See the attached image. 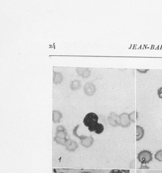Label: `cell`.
Instances as JSON below:
<instances>
[{
  "instance_id": "1",
  "label": "cell",
  "mask_w": 162,
  "mask_h": 173,
  "mask_svg": "<svg viewBox=\"0 0 162 173\" xmlns=\"http://www.w3.org/2000/svg\"><path fill=\"white\" fill-rule=\"evenodd\" d=\"M98 116L96 114L91 112L89 113L85 116L83 124L88 128L92 126L93 125L98 123Z\"/></svg>"
},
{
  "instance_id": "2",
  "label": "cell",
  "mask_w": 162,
  "mask_h": 173,
  "mask_svg": "<svg viewBox=\"0 0 162 173\" xmlns=\"http://www.w3.org/2000/svg\"><path fill=\"white\" fill-rule=\"evenodd\" d=\"M138 160L142 164H148L152 160V154L148 150H143L138 153Z\"/></svg>"
},
{
  "instance_id": "3",
  "label": "cell",
  "mask_w": 162,
  "mask_h": 173,
  "mask_svg": "<svg viewBox=\"0 0 162 173\" xmlns=\"http://www.w3.org/2000/svg\"><path fill=\"white\" fill-rule=\"evenodd\" d=\"M88 130L90 132H94L97 134H101L104 130V126L100 123H97L89 127Z\"/></svg>"
},
{
  "instance_id": "4",
  "label": "cell",
  "mask_w": 162,
  "mask_h": 173,
  "mask_svg": "<svg viewBox=\"0 0 162 173\" xmlns=\"http://www.w3.org/2000/svg\"><path fill=\"white\" fill-rule=\"evenodd\" d=\"M144 135V130L140 126H136V140L139 141L142 138Z\"/></svg>"
},
{
  "instance_id": "5",
  "label": "cell",
  "mask_w": 162,
  "mask_h": 173,
  "mask_svg": "<svg viewBox=\"0 0 162 173\" xmlns=\"http://www.w3.org/2000/svg\"><path fill=\"white\" fill-rule=\"evenodd\" d=\"M155 160L159 161H162V150L157 151L155 155Z\"/></svg>"
},
{
  "instance_id": "6",
  "label": "cell",
  "mask_w": 162,
  "mask_h": 173,
  "mask_svg": "<svg viewBox=\"0 0 162 173\" xmlns=\"http://www.w3.org/2000/svg\"><path fill=\"white\" fill-rule=\"evenodd\" d=\"M158 95L160 99H162V87L158 89Z\"/></svg>"
}]
</instances>
